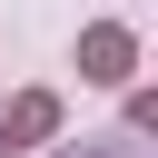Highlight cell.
Wrapping results in <instances>:
<instances>
[{
  "label": "cell",
  "instance_id": "3",
  "mask_svg": "<svg viewBox=\"0 0 158 158\" xmlns=\"http://www.w3.org/2000/svg\"><path fill=\"white\" fill-rule=\"evenodd\" d=\"M49 158H118V148H49Z\"/></svg>",
  "mask_w": 158,
  "mask_h": 158
},
{
  "label": "cell",
  "instance_id": "1",
  "mask_svg": "<svg viewBox=\"0 0 158 158\" xmlns=\"http://www.w3.org/2000/svg\"><path fill=\"white\" fill-rule=\"evenodd\" d=\"M59 138V99L49 89H20L10 109H0V158H20V148H49Z\"/></svg>",
  "mask_w": 158,
  "mask_h": 158
},
{
  "label": "cell",
  "instance_id": "2",
  "mask_svg": "<svg viewBox=\"0 0 158 158\" xmlns=\"http://www.w3.org/2000/svg\"><path fill=\"white\" fill-rule=\"evenodd\" d=\"M128 69H138V30L89 20V30H79V79H128Z\"/></svg>",
  "mask_w": 158,
  "mask_h": 158
}]
</instances>
